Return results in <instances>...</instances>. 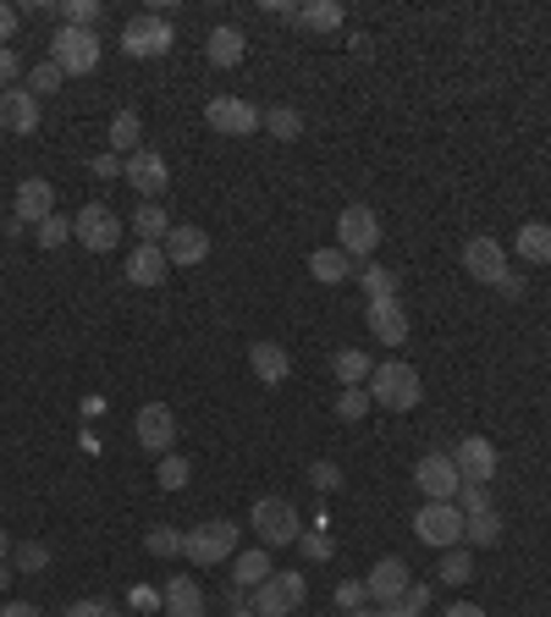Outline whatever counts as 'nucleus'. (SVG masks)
I'll return each mask as SVG.
<instances>
[{
	"instance_id": "1",
	"label": "nucleus",
	"mask_w": 551,
	"mask_h": 617,
	"mask_svg": "<svg viewBox=\"0 0 551 617\" xmlns=\"http://www.w3.org/2000/svg\"><path fill=\"white\" fill-rule=\"evenodd\" d=\"M419 375L403 364V359H392V364H375L370 370V403H381V408H392V414H408V408H419Z\"/></svg>"
},
{
	"instance_id": "2",
	"label": "nucleus",
	"mask_w": 551,
	"mask_h": 617,
	"mask_svg": "<svg viewBox=\"0 0 551 617\" xmlns=\"http://www.w3.org/2000/svg\"><path fill=\"white\" fill-rule=\"evenodd\" d=\"M249 529H254L265 546H298L304 518H298V507H293V502H282V496H260V502H254V513H249Z\"/></svg>"
},
{
	"instance_id": "3",
	"label": "nucleus",
	"mask_w": 551,
	"mask_h": 617,
	"mask_svg": "<svg viewBox=\"0 0 551 617\" xmlns=\"http://www.w3.org/2000/svg\"><path fill=\"white\" fill-rule=\"evenodd\" d=\"M51 62L67 73V78H84V73H95L100 67V34L95 29H56V40H51Z\"/></svg>"
},
{
	"instance_id": "4",
	"label": "nucleus",
	"mask_w": 551,
	"mask_h": 617,
	"mask_svg": "<svg viewBox=\"0 0 551 617\" xmlns=\"http://www.w3.org/2000/svg\"><path fill=\"white\" fill-rule=\"evenodd\" d=\"M337 249H342L348 260H370V254L381 249V216H375L370 205H348V210L337 216Z\"/></svg>"
},
{
	"instance_id": "5",
	"label": "nucleus",
	"mask_w": 551,
	"mask_h": 617,
	"mask_svg": "<svg viewBox=\"0 0 551 617\" xmlns=\"http://www.w3.org/2000/svg\"><path fill=\"white\" fill-rule=\"evenodd\" d=\"M414 535H419L425 546H436V551L463 546V513H458V502H425V507L414 513Z\"/></svg>"
},
{
	"instance_id": "6",
	"label": "nucleus",
	"mask_w": 551,
	"mask_h": 617,
	"mask_svg": "<svg viewBox=\"0 0 551 617\" xmlns=\"http://www.w3.org/2000/svg\"><path fill=\"white\" fill-rule=\"evenodd\" d=\"M304 595H309V579L287 568V573H271V579L254 590V601H249V606H254L260 617H293V612L304 606Z\"/></svg>"
},
{
	"instance_id": "7",
	"label": "nucleus",
	"mask_w": 551,
	"mask_h": 617,
	"mask_svg": "<svg viewBox=\"0 0 551 617\" xmlns=\"http://www.w3.org/2000/svg\"><path fill=\"white\" fill-rule=\"evenodd\" d=\"M122 183L139 188V205H161V194L172 188V166H166L161 150H139V155L122 161Z\"/></svg>"
},
{
	"instance_id": "8",
	"label": "nucleus",
	"mask_w": 551,
	"mask_h": 617,
	"mask_svg": "<svg viewBox=\"0 0 551 617\" xmlns=\"http://www.w3.org/2000/svg\"><path fill=\"white\" fill-rule=\"evenodd\" d=\"M73 238H78L89 254H111V249L122 243V216H117L111 205H84V210L73 216Z\"/></svg>"
},
{
	"instance_id": "9",
	"label": "nucleus",
	"mask_w": 551,
	"mask_h": 617,
	"mask_svg": "<svg viewBox=\"0 0 551 617\" xmlns=\"http://www.w3.org/2000/svg\"><path fill=\"white\" fill-rule=\"evenodd\" d=\"M183 557H188V562H199V568L232 562V557H238V529H232L227 518H210V524L188 529V551H183Z\"/></svg>"
},
{
	"instance_id": "10",
	"label": "nucleus",
	"mask_w": 551,
	"mask_h": 617,
	"mask_svg": "<svg viewBox=\"0 0 551 617\" xmlns=\"http://www.w3.org/2000/svg\"><path fill=\"white\" fill-rule=\"evenodd\" d=\"M414 485H419L430 502H458V491H463V474H458L452 452H425V458L414 463Z\"/></svg>"
},
{
	"instance_id": "11",
	"label": "nucleus",
	"mask_w": 551,
	"mask_h": 617,
	"mask_svg": "<svg viewBox=\"0 0 551 617\" xmlns=\"http://www.w3.org/2000/svg\"><path fill=\"white\" fill-rule=\"evenodd\" d=\"M172 23L166 18H155V12H144V18H133L128 29H122V51L128 56H139V62H155V56H166L172 51Z\"/></svg>"
},
{
	"instance_id": "12",
	"label": "nucleus",
	"mask_w": 551,
	"mask_h": 617,
	"mask_svg": "<svg viewBox=\"0 0 551 617\" xmlns=\"http://www.w3.org/2000/svg\"><path fill=\"white\" fill-rule=\"evenodd\" d=\"M133 436H139V447H144V452L166 458V452H172V441H177V414H172L166 403H144V408H139V419H133Z\"/></svg>"
},
{
	"instance_id": "13",
	"label": "nucleus",
	"mask_w": 551,
	"mask_h": 617,
	"mask_svg": "<svg viewBox=\"0 0 551 617\" xmlns=\"http://www.w3.org/2000/svg\"><path fill=\"white\" fill-rule=\"evenodd\" d=\"M463 271L474 282H485V287H502L507 282V249L496 238H469L463 243Z\"/></svg>"
},
{
	"instance_id": "14",
	"label": "nucleus",
	"mask_w": 551,
	"mask_h": 617,
	"mask_svg": "<svg viewBox=\"0 0 551 617\" xmlns=\"http://www.w3.org/2000/svg\"><path fill=\"white\" fill-rule=\"evenodd\" d=\"M205 122H210V133L249 139V133L260 128V111H254L249 100H232V95H221V100H210V106H205Z\"/></svg>"
},
{
	"instance_id": "15",
	"label": "nucleus",
	"mask_w": 551,
	"mask_h": 617,
	"mask_svg": "<svg viewBox=\"0 0 551 617\" xmlns=\"http://www.w3.org/2000/svg\"><path fill=\"white\" fill-rule=\"evenodd\" d=\"M452 463H458L463 485H491V480H496V447H491L485 436H463V441L452 447Z\"/></svg>"
},
{
	"instance_id": "16",
	"label": "nucleus",
	"mask_w": 551,
	"mask_h": 617,
	"mask_svg": "<svg viewBox=\"0 0 551 617\" xmlns=\"http://www.w3.org/2000/svg\"><path fill=\"white\" fill-rule=\"evenodd\" d=\"M364 320H370V337H375L381 348H403V342H408V309H403L397 298L364 304Z\"/></svg>"
},
{
	"instance_id": "17",
	"label": "nucleus",
	"mask_w": 551,
	"mask_h": 617,
	"mask_svg": "<svg viewBox=\"0 0 551 617\" xmlns=\"http://www.w3.org/2000/svg\"><path fill=\"white\" fill-rule=\"evenodd\" d=\"M364 590H370V601H375V606L403 601V595H408V562H403V557H381V562L364 573Z\"/></svg>"
},
{
	"instance_id": "18",
	"label": "nucleus",
	"mask_w": 551,
	"mask_h": 617,
	"mask_svg": "<svg viewBox=\"0 0 551 617\" xmlns=\"http://www.w3.org/2000/svg\"><path fill=\"white\" fill-rule=\"evenodd\" d=\"M166 260L172 265H205L210 260V232H199V227H188V221H177L172 232H166Z\"/></svg>"
},
{
	"instance_id": "19",
	"label": "nucleus",
	"mask_w": 551,
	"mask_h": 617,
	"mask_svg": "<svg viewBox=\"0 0 551 617\" xmlns=\"http://www.w3.org/2000/svg\"><path fill=\"white\" fill-rule=\"evenodd\" d=\"M166 276H172V260H166L161 243H139V249L128 254V282H133V287H161Z\"/></svg>"
},
{
	"instance_id": "20",
	"label": "nucleus",
	"mask_w": 551,
	"mask_h": 617,
	"mask_svg": "<svg viewBox=\"0 0 551 617\" xmlns=\"http://www.w3.org/2000/svg\"><path fill=\"white\" fill-rule=\"evenodd\" d=\"M0 128H7V133H34L40 128V100L29 95V89H7V95H0Z\"/></svg>"
},
{
	"instance_id": "21",
	"label": "nucleus",
	"mask_w": 551,
	"mask_h": 617,
	"mask_svg": "<svg viewBox=\"0 0 551 617\" xmlns=\"http://www.w3.org/2000/svg\"><path fill=\"white\" fill-rule=\"evenodd\" d=\"M161 606H166V617H205V590L188 573H177V579H166Z\"/></svg>"
},
{
	"instance_id": "22",
	"label": "nucleus",
	"mask_w": 551,
	"mask_h": 617,
	"mask_svg": "<svg viewBox=\"0 0 551 617\" xmlns=\"http://www.w3.org/2000/svg\"><path fill=\"white\" fill-rule=\"evenodd\" d=\"M56 216V188L45 183V177H29L23 188H18V221H51Z\"/></svg>"
},
{
	"instance_id": "23",
	"label": "nucleus",
	"mask_w": 551,
	"mask_h": 617,
	"mask_svg": "<svg viewBox=\"0 0 551 617\" xmlns=\"http://www.w3.org/2000/svg\"><path fill=\"white\" fill-rule=\"evenodd\" d=\"M249 364H254V375H260L265 386H282V381L293 375V359H287L282 342H254V348H249Z\"/></svg>"
},
{
	"instance_id": "24",
	"label": "nucleus",
	"mask_w": 551,
	"mask_h": 617,
	"mask_svg": "<svg viewBox=\"0 0 551 617\" xmlns=\"http://www.w3.org/2000/svg\"><path fill=\"white\" fill-rule=\"evenodd\" d=\"M271 573H276V568H271V551H238V557H232V584H238V590H260Z\"/></svg>"
},
{
	"instance_id": "25",
	"label": "nucleus",
	"mask_w": 551,
	"mask_h": 617,
	"mask_svg": "<svg viewBox=\"0 0 551 617\" xmlns=\"http://www.w3.org/2000/svg\"><path fill=\"white\" fill-rule=\"evenodd\" d=\"M144 150V122L139 111H117L111 117V155H139Z\"/></svg>"
},
{
	"instance_id": "26",
	"label": "nucleus",
	"mask_w": 551,
	"mask_h": 617,
	"mask_svg": "<svg viewBox=\"0 0 551 617\" xmlns=\"http://www.w3.org/2000/svg\"><path fill=\"white\" fill-rule=\"evenodd\" d=\"M518 260H524V265H551V227L524 221V227H518Z\"/></svg>"
},
{
	"instance_id": "27",
	"label": "nucleus",
	"mask_w": 551,
	"mask_h": 617,
	"mask_svg": "<svg viewBox=\"0 0 551 617\" xmlns=\"http://www.w3.org/2000/svg\"><path fill=\"white\" fill-rule=\"evenodd\" d=\"M243 51H249V40H243L238 29H216V34H210V45H205V56H210L216 67H238V62H243Z\"/></svg>"
},
{
	"instance_id": "28",
	"label": "nucleus",
	"mask_w": 551,
	"mask_h": 617,
	"mask_svg": "<svg viewBox=\"0 0 551 617\" xmlns=\"http://www.w3.org/2000/svg\"><path fill=\"white\" fill-rule=\"evenodd\" d=\"M172 227H177V221H172L161 205H139V210H133V232H139V243H166Z\"/></svg>"
},
{
	"instance_id": "29",
	"label": "nucleus",
	"mask_w": 551,
	"mask_h": 617,
	"mask_svg": "<svg viewBox=\"0 0 551 617\" xmlns=\"http://www.w3.org/2000/svg\"><path fill=\"white\" fill-rule=\"evenodd\" d=\"M309 271H315V282H331V287H337V282L353 276V260H348L342 249H315V254H309Z\"/></svg>"
},
{
	"instance_id": "30",
	"label": "nucleus",
	"mask_w": 551,
	"mask_h": 617,
	"mask_svg": "<svg viewBox=\"0 0 551 617\" xmlns=\"http://www.w3.org/2000/svg\"><path fill=\"white\" fill-rule=\"evenodd\" d=\"M331 370H337L342 386H364V381H370V353H364V348H337Z\"/></svg>"
},
{
	"instance_id": "31",
	"label": "nucleus",
	"mask_w": 551,
	"mask_h": 617,
	"mask_svg": "<svg viewBox=\"0 0 551 617\" xmlns=\"http://www.w3.org/2000/svg\"><path fill=\"white\" fill-rule=\"evenodd\" d=\"M298 23L315 34H331V29H342V7L337 0H309V7H298Z\"/></svg>"
},
{
	"instance_id": "32",
	"label": "nucleus",
	"mask_w": 551,
	"mask_h": 617,
	"mask_svg": "<svg viewBox=\"0 0 551 617\" xmlns=\"http://www.w3.org/2000/svg\"><path fill=\"white\" fill-rule=\"evenodd\" d=\"M144 551H150V557H183V551H188V529L155 524V529L144 535Z\"/></svg>"
},
{
	"instance_id": "33",
	"label": "nucleus",
	"mask_w": 551,
	"mask_h": 617,
	"mask_svg": "<svg viewBox=\"0 0 551 617\" xmlns=\"http://www.w3.org/2000/svg\"><path fill=\"white\" fill-rule=\"evenodd\" d=\"M463 540H469V546H496V540H502V513L491 507V513L463 518Z\"/></svg>"
},
{
	"instance_id": "34",
	"label": "nucleus",
	"mask_w": 551,
	"mask_h": 617,
	"mask_svg": "<svg viewBox=\"0 0 551 617\" xmlns=\"http://www.w3.org/2000/svg\"><path fill=\"white\" fill-rule=\"evenodd\" d=\"M436 579H441V584H469V579H474V557H469L463 546L441 551V568H436Z\"/></svg>"
},
{
	"instance_id": "35",
	"label": "nucleus",
	"mask_w": 551,
	"mask_h": 617,
	"mask_svg": "<svg viewBox=\"0 0 551 617\" xmlns=\"http://www.w3.org/2000/svg\"><path fill=\"white\" fill-rule=\"evenodd\" d=\"M260 122H265V128H271V133H276V139H282V144H293V139H298V133H304V117H298V111H293V106H271V111H265V117H260Z\"/></svg>"
},
{
	"instance_id": "36",
	"label": "nucleus",
	"mask_w": 551,
	"mask_h": 617,
	"mask_svg": "<svg viewBox=\"0 0 551 617\" xmlns=\"http://www.w3.org/2000/svg\"><path fill=\"white\" fill-rule=\"evenodd\" d=\"M364 414H370V392H364V386H342V392H337V419H342V425H359Z\"/></svg>"
},
{
	"instance_id": "37",
	"label": "nucleus",
	"mask_w": 551,
	"mask_h": 617,
	"mask_svg": "<svg viewBox=\"0 0 551 617\" xmlns=\"http://www.w3.org/2000/svg\"><path fill=\"white\" fill-rule=\"evenodd\" d=\"M298 551H304L309 562H331V557H337V540L326 535V524H315V529L298 535Z\"/></svg>"
},
{
	"instance_id": "38",
	"label": "nucleus",
	"mask_w": 551,
	"mask_h": 617,
	"mask_svg": "<svg viewBox=\"0 0 551 617\" xmlns=\"http://www.w3.org/2000/svg\"><path fill=\"white\" fill-rule=\"evenodd\" d=\"M12 568H18V573H45V568H51V546H40V540H23V546L12 551Z\"/></svg>"
},
{
	"instance_id": "39",
	"label": "nucleus",
	"mask_w": 551,
	"mask_h": 617,
	"mask_svg": "<svg viewBox=\"0 0 551 617\" xmlns=\"http://www.w3.org/2000/svg\"><path fill=\"white\" fill-rule=\"evenodd\" d=\"M62 84H67V73H62L56 62H40V67L29 73V95H34V100H40V95H56Z\"/></svg>"
},
{
	"instance_id": "40",
	"label": "nucleus",
	"mask_w": 551,
	"mask_h": 617,
	"mask_svg": "<svg viewBox=\"0 0 551 617\" xmlns=\"http://www.w3.org/2000/svg\"><path fill=\"white\" fill-rule=\"evenodd\" d=\"M359 282H364V298H370V304H375V298H397V276L381 271V265H364Z\"/></svg>"
},
{
	"instance_id": "41",
	"label": "nucleus",
	"mask_w": 551,
	"mask_h": 617,
	"mask_svg": "<svg viewBox=\"0 0 551 617\" xmlns=\"http://www.w3.org/2000/svg\"><path fill=\"white\" fill-rule=\"evenodd\" d=\"M62 18H67V29H95L100 23V0H62Z\"/></svg>"
},
{
	"instance_id": "42",
	"label": "nucleus",
	"mask_w": 551,
	"mask_h": 617,
	"mask_svg": "<svg viewBox=\"0 0 551 617\" xmlns=\"http://www.w3.org/2000/svg\"><path fill=\"white\" fill-rule=\"evenodd\" d=\"M188 480H194V463L177 458V452H166V458H161V485H166V491H183Z\"/></svg>"
},
{
	"instance_id": "43",
	"label": "nucleus",
	"mask_w": 551,
	"mask_h": 617,
	"mask_svg": "<svg viewBox=\"0 0 551 617\" xmlns=\"http://www.w3.org/2000/svg\"><path fill=\"white\" fill-rule=\"evenodd\" d=\"M309 485H315V491H342V469H337L331 458H315V463H309Z\"/></svg>"
},
{
	"instance_id": "44",
	"label": "nucleus",
	"mask_w": 551,
	"mask_h": 617,
	"mask_svg": "<svg viewBox=\"0 0 551 617\" xmlns=\"http://www.w3.org/2000/svg\"><path fill=\"white\" fill-rule=\"evenodd\" d=\"M458 513H463V518L491 513V491H485V485H463V491H458Z\"/></svg>"
},
{
	"instance_id": "45",
	"label": "nucleus",
	"mask_w": 551,
	"mask_h": 617,
	"mask_svg": "<svg viewBox=\"0 0 551 617\" xmlns=\"http://www.w3.org/2000/svg\"><path fill=\"white\" fill-rule=\"evenodd\" d=\"M67 238H73V221H67V216H51V221H40V243H45V249H62Z\"/></svg>"
},
{
	"instance_id": "46",
	"label": "nucleus",
	"mask_w": 551,
	"mask_h": 617,
	"mask_svg": "<svg viewBox=\"0 0 551 617\" xmlns=\"http://www.w3.org/2000/svg\"><path fill=\"white\" fill-rule=\"evenodd\" d=\"M364 601H370L364 579H342V584H337V606H342V612H359Z\"/></svg>"
},
{
	"instance_id": "47",
	"label": "nucleus",
	"mask_w": 551,
	"mask_h": 617,
	"mask_svg": "<svg viewBox=\"0 0 551 617\" xmlns=\"http://www.w3.org/2000/svg\"><path fill=\"white\" fill-rule=\"evenodd\" d=\"M18 78H23V56L7 45V51H0V95H7V89H18Z\"/></svg>"
},
{
	"instance_id": "48",
	"label": "nucleus",
	"mask_w": 551,
	"mask_h": 617,
	"mask_svg": "<svg viewBox=\"0 0 551 617\" xmlns=\"http://www.w3.org/2000/svg\"><path fill=\"white\" fill-rule=\"evenodd\" d=\"M12 34H18V12L7 7V0H0V51L12 45Z\"/></svg>"
},
{
	"instance_id": "49",
	"label": "nucleus",
	"mask_w": 551,
	"mask_h": 617,
	"mask_svg": "<svg viewBox=\"0 0 551 617\" xmlns=\"http://www.w3.org/2000/svg\"><path fill=\"white\" fill-rule=\"evenodd\" d=\"M62 617H111V612H106L100 601H73V606H67Z\"/></svg>"
},
{
	"instance_id": "50",
	"label": "nucleus",
	"mask_w": 551,
	"mask_h": 617,
	"mask_svg": "<svg viewBox=\"0 0 551 617\" xmlns=\"http://www.w3.org/2000/svg\"><path fill=\"white\" fill-rule=\"evenodd\" d=\"M0 617H45L34 601H7V606H0Z\"/></svg>"
},
{
	"instance_id": "51",
	"label": "nucleus",
	"mask_w": 551,
	"mask_h": 617,
	"mask_svg": "<svg viewBox=\"0 0 551 617\" xmlns=\"http://www.w3.org/2000/svg\"><path fill=\"white\" fill-rule=\"evenodd\" d=\"M265 18H287V23H298V7H293V0H265Z\"/></svg>"
},
{
	"instance_id": "52",
	"label": "nucleus",
	"mask_w": 551,
	"mask_h": 617,
	"mask_svg": "<svg viewBox=\"0 0 551 617\" xmlns=\"http://www.w3.org/2000/svg\"><path fill=\"white\" fill-rule=\"evenodd\" d=\"M95 177H122V155H95Z\"/></svg>"
},
{
	"instance_id": "53",
	"label": "nucleus",
	"mask_w": 551,
	"mask_h": 617,
	"mask_svg": "<svg viewBox=\"0 0 551 617\" xmlns=\"http://www.w3.org/2000/svg\"><path fill=\"white\" fill-rule=\"evenodd\" d=\"M441 617H485V612H480V606H474V601H452V606H447V612H441Z\"/></svg>"
},
{
	"instance_id": "54",
	"label": "nucleus",
	"mask_w": 551,
	"mask_h": 617,
	"mask_svg": "<svg viewBox=\"0 0 551 617\" xmlns=\"http://www.w3.org/2000/svg\"><path fill=\"white\" fill-rule=\"evenodd\" d=\"M381 617H419L408 601H392V606H381Z\"/></svg>"
},
{
	"instance_id": "55",
	"label": "nucleus",
	"mask_w": 551,
	"mask_h": 617,
	"mask_svg": "<svg viewBox=\"0 0 551 617\" xmlns=\"http://www.w3.org/2000/svg\"><path fill=\"white\" fill-rule=\"evenodd\" d=\"M133 606H144V612H150V606H161V595H155V590H133Z\"/></svg>"
},
{
	"instance_id": "56",
	"label": "nucleus",
	"mask_w": 551,
	"mask_h": 617,
	"mask_svg": "<svg viewBox=\"0 0 551 617\" xmlns=\"http://www.w3.org/2000/svg\"><path fill=\"white\" fill-rule=\"evenodd\" d=\"M12 573H18L12 562H0V590H7V584H12Z\"/></svg>"
},
{
	"instance_id": "57",
	"label": "nucleus",
	"mask_w": 551,
	"mask_h": 617,
	"mask_svg": "<svg viewBox=\"0 0 551 617\" xmlns=\"http://www.w3.org/2000/svg\"><path fill=\"white\" fill-rule=\"evenodd\" d=\"M7 551H12V535H7V529H0V562H7Z\"/></svg>"
},
{
	"instance_id": "58",
	"label": "nucleus",
	"mask_w": 551,
	"mask_h": 617,
	"mask_svg": "<svg viewBox=\"0 0 551 617\" xmlns=\"http://www.w3.org/2000/svg\"><path fill=\"white\" fill-rule=\"evenodd\" d=\"M232 617H260V612L254 606H232Z\"/></svg>"
},
{
	"instance_id": "59",
	"label": "nucleus",
	"mask_w": 551,
	"mask_h": 617,
	"mask_svg": "<svg viewBox=\"0 0 551 617\" xmlns=\"http://www.w3.org/2000/svg\"><path fill=\"white\" fill-rule=\"evenodd\" d=\"M348 617H381V606H375V612H370V606H359V612H348Z\"/></svg>"
},
{
	"instance_id": "60",
	"label": "nucleus",
	"mask_w": 551,
	"mask_h": 617,
	"mask_svg": "<svg viewBox=\"0 0 551 617\" xmlns=\"http://www.w3.org/2000/svg\"><path fill=\"white\" fill-rule=\"evenodd\" d=\"M111 617H122V612H111Z\"/></svg>"
}]
</instances>
